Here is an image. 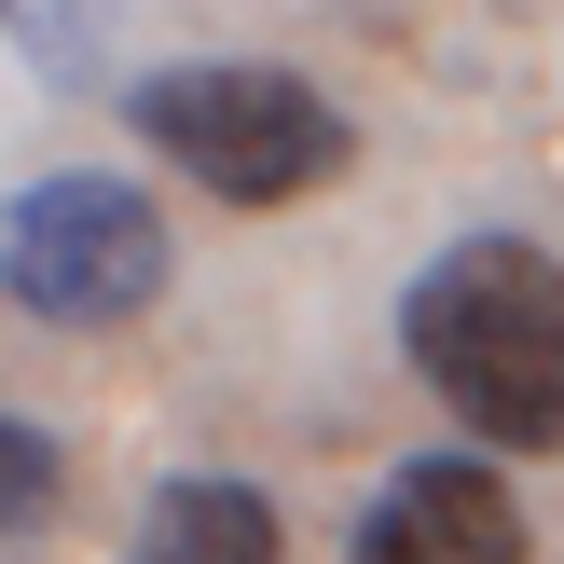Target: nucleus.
<instances>
[{
  "mask_svg": "<svg viewBox=\"0 0 564 564\" xmlns=\"http://www.w3.org/2000/svg\"><path fill=\"white\" fill-rule=\"evenodd\" d=\"M55 482H69V455H55L28 413H0V538H28V523L55 510Z\"/></svg>",
  "mask_w": 564,
  "mask_h": 564,
  "instance_id": "423d86ee",
  "label": "nucleus"
},
{
  "mask_svg": "<svg viewBox=\"0 0 564 564\" xmlns=\"http://www.w3.org/2000/svg\"><path fill=\"white\" fill-rule=\"evenodd\" d=\"M400 345L482 441L510 455L564 441V262L538 235H455L400 290Z\"/></svg>",
  "mask_w": 564,
  "mask_h": 564,
  "instance_id": "f257e3e1",
  "label": "nucleus"
},
{
  "mask_svg": "<svg viewBox=\"0 0 564 564\" xmlns=\"http://www.w3.org/2000/svg\"><path fill=\"white\" fill-rule=\"evenodd\" d=\"M124 564H275V496L262 482H220V468H207V482H165Z\"/></svg>",
  "mask_w": 564,
  "mask_h": 564,
  "instance_id": "39448f33",
  "label": "nucleus"
},
{
  "mask_svg": "<svg viewBox=\"0 0 564 564\" xmlns=\"http://www.w3.org/2000/svg\"><path fill=\"white\" fill-rule=\"evenodd\" d=\"M358 564H523V510L482 455H413L358 510Z\"/></svg>",
  "mask_w": 564,
  "mask_h": 564,
  "instance_id": "20e7f679",
  "label": "nucleus"
},
{
  "mask_svg": "<svg viewBox=\"0 0 564 564\" xmlns=\"http://www.w3.org/2000/svg\"><path fill=\"white\" fill-rule=\"evenodd\" d=\"M138 138L180 165L220 207H303L358 165V124L317 97V83L262 69V55H207V69H152L138 83Z\"/></svg>",
  "mask_w": 564,
  "mask_h": 564,
  "instance_id": "f03ea898",
  "label": "nucleus"
},
{
  "mask_svg": "<svg viewBox=\"0 0 564 564\" xmlns=\"http://www.w3.org/2000/svg\"><path fill=\"white\" fill-rule=\"evenodd\" d=\"M0 290H14L28 317H55V330H124L138 303L165 290L152 193H138V180H97V165L28 180L14 220H0Z\"/></svg>",
  "mask_w": 564,
  "mask_h": 564,
  "instance_id": "7ed1b4c3",
  "label": "nucleus"
}]
</instances>
